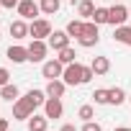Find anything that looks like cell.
I'll return each instance as SVG.
<instances>
[{"instance_id": "cell-1", "label": "cell", "mask_w": 131, "mask_h": 131, "mask_svg": "<svg viewBox=\"0 0 131 131\" xmlns=\"http://www.w3.org/2000/svg\"><path fill=\"white\" fill-rule=\"evenodd\" d=\"M44 95H46V93H41V90H28L23 98H18L16 105H13V118H16V121H26V118H31L34 111H36L39 105L46 103Z\"/></svg>"}, {"instance_id": "cell-2", "label": "cell", "mask_w": 131, "mask_h": 131, "mask_svg": "<svg viewBox=\"0 0 131 131\" xmlns=\"http://www.w3.org/2000/svg\"><path fill=\"white\" fill-rule=\"evenodd\" d=\"M95 77L93 67H85L80 62H72V64H64V72H62V80L67 85H85Z\"/></svg>"}, {"instance_id": "cell-3", "label": "cell", "mask_w": 131, "mask_h": 131, "mask_svg": "<svg viewBox=\"0 0 131 131\" xmlns=\"http://www.w3.org/2000/svg\"><path fill=\"white\" fill-rule=\"evenodd\" d=\"M77 41H80V46H85V49H90V46H95L98 41H100V31H98V23H85V28H82V34L77 36Z\"/></svg>"}, {"instance_id": "cell-4", "label": "cell", "mask_w": 131, "mask_h": 131, "mask_svg": "<svg viewBox=\"0 0 131 131\" xmlns=\"http://www.w3.org/2000/svg\"><path fill=\"white\" fill-rule=\"evenodd\" d=\"M49 34H51V23L46 18H34L31 21L28 36H34V39H49Z\"/></svg>"}, {"instance_id": "cell-5", "label": "cell", "mask_w": 131, "mask_h": 131, "mask_svg": "<svg viewBox=\"0 0 131 131\" xmlns=\"http://www.w3.org/2000/svg\"><path fill=\"white\" fill-rule=\"evenodd\" d=\"M128 21V8L126 5H113V8H108V23L111 26H123Z\"/></svg>"}, {"instance_id": "cell-6", "label": "cell", "mask_w": 131, "mask_h": 131, "mask_svg": "<svg viewBox=\"0 0 131 131\" xmlns=\"http://www.w3.org/2000/svg\"><path fill=\"white\" fill-rule=\"evenodd\" d=\"M62 72H64V64L59 59H49V62H44V67H41V75L46 80H59Z\"/></svg>"}, {"instance_id": "cell-7", "label": "cell", "mask_w": 131, "mask_h": 131, "mask_svg": "<svg viewBox=\"0 0 131 131\" xmlns=\"http://www.w3.org/2000/svg\"><path fill=\"white\" fill-rule=\"evenodd\" d=\"M46 44H44V39H34L31 44H28V62H44V57H46Z\"/></svg>"}, {"instance_id": "cell-8", "label": "cell", "mask_w": 131, "mask_h": 131, "mask_svg": "<svg viewBox=\"0 0 131 131\" xmlns=\"http://www.w3.org/2000/svg\"><path fill=\"white\" fill-rule=\"evenodd\" d=\"M70 39H72V36H70L67 31H51V34H49V46H51L54 51H62L64 46H70Z\"/></svg>"}, {"instance_id": "cell-9", "label": "cell", "mask_w": 131, "mask_h": 131, "mask_svg": "<svg viewBox=\"0 0 131 131\" xmlns=\"http://www.w3.org/2000/svg\"><path fill=\"white\" fill-rule=\"evenodd\" d=\"M16 10H18V16H21L23 21H26V18H31V21H34V18L39 16V10H41V5H36L34 0H21V3H18V8H16Z\"/></svg>"}, {"instance_id": "cell-10", "label": "cell", "mask_w": 131, "mask_h": 131, "mask_svg": "<svg viewBox=\"0 0 131 131\" xmlns=\"http://www.w3.org/2000/svg\"><path fill=\"white\" fill-rule=\"evenodd\" d=\"M62 113H64L62 100H59V98H46V103H44V116H46V118H62Z\"/></svg>"}, {"instance_id": "cell-11", "label": "cell", "mask_w": 131, "mask_h": 131, "mask_svg": "<svg viewBox=\"0 0 131 131\" xmlns=\"http://www.w3.org/2000/svg\"><path fill=\"white\" fill-rule=\"evenodd\" d=\"M8 59H10L13 64L28 62V46H10V49H8Z\"/></svg>"}, {"instance_id": "cell-12", "label": "cell", "mask_w": 131, "mask_h": 131, "mask_svg": "<svg viewBox=\"0 0 131 131\" xmlns=\"http://www.w3.org/2000/svg\"><path fill=\"white\" fill-rule=\"evenodd\" d=\"M64 90H67V82H64V80H49V85H46V98H62Z\"/></svg>"}, {"instance_id": "cell-13", "label": "cell", "mask_w": 131, "mask_h": 131, "mask_svg": "<svg viewBox=\"0 0 131 131\" xmlns=\"http://www.w3.org/2000/svg\"><path fill=\"white\" fill-rule=\"evenodd\" d=\"M10 36H13V39H26V36H28V23H26L23 18L13 21V23H10Z\"/></svg>"}, {"instance_id": "cell-14", "label": "cell", "mask_w": 131, "mask_h": 131, "mask_svg": "<svg viewBox=\"0 0 131 131\" xmlns=\"http://www.w3.org/2000/svg\"><path fill=\"white\" fill-rule=\"evenodd\" d=\"M113 39H116L118 44H126V46H131V26H116V31H113Z\"/></svg>"}, {"instance_id": "cell-15", "label": "cell", "mask_w": 131, "mask_h": 131, "mask_svg": "<svg viewBox=\"0 0 131 131\" xmlns=\"http://www.w3.org/2000/svg\"><path fill=\"white\" fill-rule=\"evenodd\" d=\"M90 67H93L95 75H108L111 72V62H108V57H95Z\"/></svg>"}, {"instance_id": "cell-16", "label": "cell", "mask_w": 131, "mask_h": 131, "mask_svg": "<svg viewBox=\"0 0 131 131\" xmlns=\"http://www.w3.org/2000/svg\"><path fill=\"white\" fill-rule=\"evenodd\" d=\"M46 123H49L46 116H31L28 118V131H46Z\"/></svg>"}, {"instance_id": "cell-17", "label": "cell", "mask_w": 131, "mask_h": 131, "mask_svg": "<svg viewBox=\"0 0 131 131\" xmlns=\"http://www.w3.org/2000/svg\"><path fill=\"white\" fill-rule=\"evenodd\" d=\"M0 98H3V100H10V103H13V100H18V88H16V85H10V82H8V85H3V88H0Z\"/></svg>"}, {"instance_id": "cell-18", "label": "cell", "mask_w": 131, "mask_h": 131, "mask_svg": "<svg viewBox=\"0 0 131 131\" xmlns=\"http://www.w3.org/2000/svg\"><path fill=\"white\" fill-rule=\"evenodd\" d=\"M77 13L82 18H93L95 13V5H93V0H80V5H77Z\"/></svg>"}, {"instance_id": "cell-19", "label": "cell", "mask_w": 131, "mask_h": 131, "mask_svg": "<svg viewBox=\"0 0 131 131\" xmlns=\"http://www.w3.org/2000/svg\"><path fill=\"white\" fill-rule=\"evenodd\" d=\"M75 57H77V54H75V49H72V46H64V49L59 51V57H57V59H59L62 64H72V62H75Z\"/></svg>"}, {"instance_id": "cell-20", "label": "cell", "mask_w": 131, "mask_h": 131, "mask_svg": "<svg viewBox=\"0 0 131 131\" xmlns=\"http://www.w3.org/2000/svg\"><path fill=\"white\" fill-rule=\"evenodd\" d=\"M57 10H59V0H41V13L54 16Z\"/></svg>"}, {"instance_id": "cell-21", "label": "cell", "mask_w": 131, "mask_h": 131, "mask_svg": "<svg viewBox=\"0 0 131 131\" xmlns=\"http://www.w3.org/2000/svg\"><path fill=\"white\" fill-rule=\"evenodd\" d=\"M82 28H85V23H82V21H70V23H67V34H70V36H75V39L82 34Z\"/></svg>"}, {"instance_id": "cell-22", "label": "cell", "mask_w": 131, "mask_h": 131, "mask_svg": "<svg viewBox=\"0 0 131 131\" xmlns=\"http://www.w3.org/2000/svg\"><path fill=\"white\" fill-rule=\"evenodd\" d=\"M108 93H111V103H113V105H121V103L126 100V93H123L121 88H111Z\"/></svg>"}, {"instance_id": "cell-23", "label": "cell", "mask_w": 131, "mask_h": 131, "mask_svg": "<svg viewBox=\"0 0 131 131\" xmlns=\"http://www.w3.org/2000/svg\"><path fill=\"white\" fill-rule=\"evenodd\" d=\"M93 23H108V8H95V13H93Z\"/></svg>"}, {"instance_id": "cell-24", "label": "cell", "mask_w": 131, "mask_h": 131, "mask_svg": "<svg viewBox=\"0 0 131 131\" xmlns=\"http://www.w3.org/2000/svg\"><path fill=\"white\" fill-rule=\"evenodd\" d=\"M93 98H95V103H98V105L111 103V93H108V90H95V93H93Z\"/></svg>"}, {"instance_id": "cell-25", "label": "cell", "mask_w": 131, "mask_h": 131, "mask_svg": "<svg viewBox=\"0 0 131 131\" xmlns=\"http://www.w3.org/2000/svg\"><path fill=\"white\" fill-rule=\"evenodd\" d=\"M77 116H80L82 121H93V116H95V111H93V105H82Z\"/></svg>"}, {"instance_id": "cell-26", "label": "cell", "mask_w": 131, "mask_h": 131, "mask_svg": "<svg viewBox=\"0 0 131 131\" xmlns=\"http://www.w3.org/2000/svg\"><path fill=\"white\" fill-rule=\"evenodd\" d=\"M82 131H103V128H100V123H95V121H85Z\"/></svg>"}, {"instance_id": "cell-27", "label": "cell", "mask_w": 131, "mask_h": 131, "mask_svg": "<svg viewBox=\"0 0 131 131\" xmlns=\"http://www.w3.org/2000/svg\"><path fill=\"white\" fill-rule=\"evenodd\" d=\"M21 0H0V8H18Z\"/></svg>"}, {"instance_id": "cell-28", "label": "cell", "mask_w": 131, "mask_h": 131, "mask_svg": "<svg viewBox=\"0 0 131 131\" xmlns=\"http://www.w3.org/2000/svg\"><path fill=\"white\" fill-rule=\"evenodd\" d=\"M8 77H10V75H8V70H5V67H0V88L8 85Z\"/></svg>"}, {"instance_id": "cell-29", "label": "cell", "mask_w": 131, "mask_h": 131, "mask_svg": "<svg viewBox=\"0 0 131 131\" xmlns=\"http://www.w3.org/2000/svg\"><path fill=\"white\" fill-rule=\"evenodd\" d=\"M59 131H77V128H75V126H72V123H64V126H62V128H59Z\"/></svg>"}, {"instance_id": "cell-30", "label": "cell", "mask_w": 131, "mask_h": 131, "mask_svg": "<svg viewBox=\"0 0 131 131\" xmlns=\"http://www.w3.org/2000/svg\"><path fill=\"white\" fill-rule=\"evenodd\" d=\"M0 131H8V121L5 118H0Z\"/></svg>"}, {"instance_id": "cell-31", "label": "cell", "mask_w": 131, "mask_h": 131, "mask_svg": "<svg viewBox=\"0 0 131 131\" xmlns=\"http://www.w3.org/2000/svg\"><path fill=\"white\" fill-rule=\"evenodd\" d=\"M113 131H131V128H126V126H118V128H113Z\"/></svg>"}, {"instance_id": "cell-32", "label": "cell", "mask_w": 131, "mask_h": 131, "mask_svg": "<svg viewBox=\"0 0 131 131\" xmlns=\"http://www.w3.org/2000/svg\"><path fill=\"white\" fill-rule=\"evenodd\" d=\"M128 21H131V8H128Z\"/></svg>"}, {"instance_id": "cell-33", "label": "cell", "mask_w": 131, "mask_h": 131, "mask_svg": "<svg viewBox=\"0 0 131 131\" xmlns=\"http://www.w3.org/2000/svg\"><path fill=\"white\" fill-rule=\"evenodd\" d=\"M128 100H131V98H128Z\"/></svg>"}]
</instances>
